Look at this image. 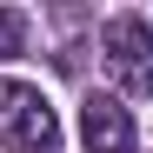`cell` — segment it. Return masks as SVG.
Here are the masks:
<instances>
[{"instance_id":"1","label":"cell","mask_w":153,"mask_h":153,"mask_svg":"<svg viewBox=\"0 0 153 153\" xmlns=\"http://www.w3.org/2000/svg\"><path fill=\"white\" fill-rule=\"evenodd\" d=\"M0 140L13 153H60V113L27 80H0Z\"/></svg>"},{"instance_id":"2","label":"cell","mask_w":153,"mask_h":153,"mask_svg":"<svg viewBox=\"0 0 153 153\" xmlns=\"http://www.w3.org/2000/svg\"><path fill=\"white\" fill-rule=\"evenodd\" d=\"M100 60H107V80L120 93H133V100L153 93V27L140 13H113L100 27Z\"/></svg>"},{"instance_id":"3","label":"cell","mask_w":153,"mask_h":153,"mask_svg":"<svg viewBox=\"0 0 153 153\" xmlns=\"http://www.w3.org/2000/svg\"><path fill=\"white\" fill-rule=\"evenodd\" d=\"M80 140H87V153H133L140 146L133 113H126L113 93H93L87 107H80Z\"/></svg>"},{"instance_id":"4","label":"cell","mask_w":153,"mask_h":153,"mask_svg":"<svg viewBox=\"0 0 153 153\" xmlns=\"http://www.w3.org/2000/svg\"><path fill=\"white\" fill-rule=\"evenodd\" d=\"M20 47H27V20H20L13 7H0V60H13Z\"/></svg>"}]
</instances>
